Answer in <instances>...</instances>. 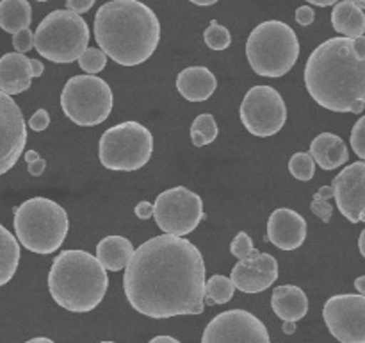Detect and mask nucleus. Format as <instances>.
Returning <instances> with one entry per match:
<instances>
[{
  "label": "nucleus",
  "instance_id": "a878e982",
  "mask_svg": "<svg viewBox=\"0 0 365 343\" xmlns=\"http://www.w3.org/2000/svg\"><path fill=\"white\" fill-rule=\"evenodd\" d=\"M235 286L225 275H212L209 281H205V304H227L234 297Z\"/></svg>",
  "mask_w": 365,
  "mask_h": 343
},
{
  "label": "nucleus",
  "instance_id": "72a5a7b5",
  "mask_svg": "<svg viewBox=\"0 0 365 343\" xmlns=\"http://www.w3.org/2000/svg\"><path fill=\"white\" fill-rule=\"evenodd\" d=\"M310 209H312V213L316 214L317 218H321L324 224H328V222L331 220V214H334V207H331V204L328 202V200L321 199L317 193L314 195L312 204H310Z\"/></svg>",
  "mask_w": 365,
  "mask_h": 343
},
{
  "label": "nucleus",
  "instance_id": "4c0bfd02",
  "mask_svg": "<svg viewBox=\"0 0 365 343\" xmlns=\"http://www.w3.org/2000/svg\"><path fill=\"white\" fill-rule=\"evenodd\" d=\"M95 2L96 0H66V7L68 11H71V13L82 14V13H88Z\"/></svg>",
  "mask_w": 365,
  "mask_h": 343
},
{
  "label": "nucleus",
  "instance_id": "9b49d317",
  "mask_svg": "<svg viewBox=\"0 0 365 343\" xmlns=\"http://www.w3.org/2000/svg\"><path fill=\"white\" fill-rule=\"evenodd\" d=\"M239 116L253 136L269 138L284 129L287 106L280 93L271 86H253L242 99Z\"/></svg>",
  "mask_w": 365,
  "mask_h": 343
},
{
  "label": "nucleus",
  "instance_id": "473e14b6",
  "mask_svg": "<svg viewBox=\"0 0 365 343\" xmlns=\"http://www.w3.org/2000/svg\"><path fill=\"white\" fill-rule=\"evenodd\" d=\"M13 45L18 54H25L34 49V34L31 29H21L16 34H13Z\"/></svg>",
  "mask_w": 365,
  "mask_h": 343
},
{
  "label": "nucleus",
  "instance_id": "e433bc0d",
  "mask_svg": "<svg viewBox=\"0 0 365 343\" xmlns=\"http://www.w3.org/2000/svg\"><path fill=\"white\" fill-rule=\"evenodd\" d=\"M296 21H298L299 25H303V27H309V25L314 24V20H316V13H314V9L310 6H302L296 9Z\"/></svg>",
  "mask_w": 365,
  "mask_h": 343
},
{
  "label": "nucleus",
  "instance_id": "7ed1b4c3",
  "mask_svg": "<svg viewBox=\"0 0 365 343\" xmlns=\"http://www.w3.org/2000/svg\"><path fill=\"white\" fill-rule=\"evenodd\" d=\"M95 39L114 63L138 66L159 46V18L139 0H110L96 11Z\"/></svg>",
  "mask_w": 365,
  "mask_h": 343
},
{
  "label": "nucleus",
  "instance_id": "6e6552de",
  "mask_svg": "<svg viewBox=\"0 0 365 343\" xmlns=\"http://www.w3.org/2000/svg\"><path fill=\"white\" fill-rule=\"evenodd\" d=\"M153 154V136L139 121H123L107 129L100 138V163L113 172H135Z\"/></svg>",
  "mask_w": 365,
  "mask_h": 343
},
{
  "label": "nucleus",
  "instance_id": "58836bf2",
  "mask_svg": "<svg viewBox=\"0 0 365 343\" xmlns=\"http://www.w3.org/2000/svg\"><path fill=\"white\" fill-rule=\"evenodd\" d=\"M135 217L141 218V220H148L150 217H153V204L148 200H143L135 206Z\"/></svg>",
  "mask_w": 365,
  "mask_h": 343
},
{
  "label": "nucleus",
  "instance_id": "49530a36",
  "mask_svg": "<svg viewBox=\"0 0 365 343\" xmlns=\"http://www.w3.org/2000/svg\"><path fill=\"white\" fill-rule=\"evenodd\" d=\"M25 343H56V342H53V339H50V338H43V336H39V338H32V339H29V342H25Z\"/></svg>",
  "mask_w": 365,
  "mask_h": 343
},
{
  "label": "nucleus",
  "instance_id": "aec40b11",
  "mask_svg": "<svg viewBox=\"0 0 365 343\" xmlns=\"http://www.w3.org/2000/svg\"><path fill=\"white\" fill-rule=\"evenodd\" d=\"M271 307L284 322H298L309 313V297L299 286L284 284L273 289Z\"/></svg>",
  "mask_w": 365,
  "mask_h": 343
},
{
  "label": "nucleus",
  "instance_id": "c9c22d12",
  "mask_svg": "<svg viewBox=\"0 0 365 343\" xmlns=\"http://www.w3.org/2000/svg\"><path fill=\"white\" fill-rule=\"evenodd\" d=\"M48 125H50V114L46 109H38L34 114H32L31 120H29V127L36 132L45 131Z\"/></svg>",
  "mask_w": 365,
  "mask_h": 343
},
{
  "label": "nucleus",
  "instance_id": "f257e3e1",
  "mask_svg": "<svg viewBox=\"0 0 365 343\" xmlns=\"http://www.w3.org/2000/svg\"><path fill=\"white\" fill-rule=\"evenodd\" d=\"M125 297L150 318L202 314L205 309V261L195 243L155 236L143 243L125 268Z\"/></svg>",
  "mask_w": 365,
  "mask_h": 343
},
{
  "label": "nucleus",
  "instance_id": "39448f33",
  "mask_svg": "<svg viewBox=\"0 0 365 343\" xmlns=\"http://www.w3.org/2000/svg\"><path fill=\"white\" fill-rule=\"evenodd\" d=\"M18 243L34 254H53L68 236L70 220L63 206L45 197H32L14 209Z\"/></svg>",
  "mask_w": 365,
  "mask_h": 343
},
{
  "label": "nucleus",
  "instance_id": "f03ea898",
  "mask_svg": "<svg viewBox=\"0 0 365 343\" xmlns=\"http://www.w3.org/2000/svg\"><path fill=\"white\" fill-rule=\"evenodd\" d=\"M305 86L321 107L334 113L360 114L365 107V57L353 39L330 38L321 43L305 64Z\"/></svg>",
  "mask_w": 365,
  "mask_h": 343
},
{
  "label": "nucleus",
  "instance_id": "de8ad7c7",
  "mask_svg": "<svg viewBox=\"0 0 365 343\" xmlns=\"http://www.w3.org/2000/svg\"><path fill=\"white\" fill-rule=\"evenodd\" d=\"M189 2L196 4V6H212V4H216L217 0H189Z\"/></svg>",
  "mask_w": 365,
  "mask_h": 343
},
{
  "label": "nucleus",
  "instance_id": "c756f323",
  "mask_svg": "<svg viewBox=\"0 0 365 343\" xmlns=\"http://www.w3.org/2000/svg\"><path fill=\"white\" fill-rule=\"evenodd\" d=\"M107 64V56L100 49L88 46L81 57H78V66L82 71H88V75H95L102 71Z\"/></svg>",
  "mask_w": 365,
  "mask_h": 343
},
{
  "label": "nucleus",
  "instance_id": "4468645a",
  "mask_svg": "<svg viewBox=\"0 0 365 343\" xmlns=\"http://www.w3.org/2000/svg\"><path fill=\"white\" fill-rule=\"evenodd\" d=\"M27 143L25 118L18 104L0 91V175L9 172L21 157Z\"/></svg>",
  "mask_w": 365,
  "mask_h": 343
},
{
  "label": "nucleus",
  "instance_id": "5701e85b",
  "mask_svg": "<svg viewBox=\"0 0 365 343\" xmlns=\"http://www.w3.org/2000/svg\"><path fill=\"white\" fill-rule=\"evenodd\" d=\"M331 25L342 38L355 39L365 32V14L353 0H339L331 11Z\"/></svg>",
  "mask_w": 365,
  "mask_h": 343
},
{
  "label": "nucleus",
  "instance_id": "bb28decb",
  "mask_svg": "<svg viewBox=\"0 0 365 343\" xmlns=\"http://www.w3.org/2000/svg\"><path fill=\"white\" fill-rule=\"evenodd\" d=\"M217 138V124L210 113L196 116L191 125V139L196 146H205Z\"/></svg>",
  "mask_w": 365,
  "mask_h": 343
},
{
  "label": "nucleus",
  "instance_id": "20e7f679",
  "mask_svg": "<svg viewBox=\"0 0 365 343\" xmlns=\"http://www.w3.org/2000/svg\"><path fill=\"white\" fill-rule=\"evenodd\" d=\"M109 277L86 250H63L48 272V289L56 304L71 313H89L103 300Z\"/></svg>",
  "mask_w": 365,
  "mask_h": 343
},
{
  "label": "nucleus",
  "instance_id": "79ce46f5",
  "mask_svg": "<svg viewBox=\"0 0 365 343\" xmlns=\"http://www.w3.org/2000/svg\"><path fill=\"white\" fill-rule=\"evenodd\" d=\"M307 2L314 4V6L317 7H328V6H335L339 0H307Z\"/></svg>",
  "mask_w": 365,
  "mask_h": 343
},
{
  "label": "nucleus",
  "instance_id": "2f4dec72",
  "mask_svg": "<svg viewBox=\"0 0 365 343\" xmlns=\"http://www.w3.org/2000/svg\"><path fill=\"white\" fill-rule=\"evenodd\" d=\"M349 143H351L356 156H359L362 161H365V114L364 116H360L359 120H356V124L353 125Z\"/></svg>",
  "mask_w": 365,
  "mask_h": 343
},
{
  "label": "nucleus",
  "instance_id": "ea45409f",
  "mask_svg": "<svg viewBox=\"0 0 365 343\" xmlns=\"http://www.w3.org/2000/svg\"><path fill=\"white\" fill-rule=\"evenodd\" d=\"M31 66H32V77H39V75L43 74V70H45V66H43V63L39 59H31Z\"/></svg>",
  "mask_w": 365,
  "mask_h": 343
},
{
  "label": "nucleus",
  "instance_id": "7c9ffc66",
  "mask_svg": "<svg viewBox=\"0 0 365 343\" xmlns=\"http://www.w3.org/2000/svg\"><path fill=\"white\" fill-rule=\"evenodd\" d=\"M230 252L234 254L239 259H245V257H250L253 252H255V247H253L252 238H250L248 232H239L230 243Z\"/></svg>",
  "mask_w": 365,
  "mask_h": 343
},
{
  "label": "nucleus",
  "instance_id": "1a4fd4ad",
  "mask_svg": "<svg viewBox=\"0 0 365 343\" xmlns=\"http://www.w3.org/2000/svg\"><path fill=\"white\" fill-rule=\"evenodd\" d=\"M113 89L96 75H75L64 84L61 93L64 114L81 127L103 124L113 111Z\"/></svg>",
  "mask_w": 365,
  "mask_h": 343
},
{
  "label": "nucleus",
  "instance_id": "2eb2a0df",
  "mask_svg": "<svg viewBox=\"0 0 365 343\" xmlns=\"http://www.w3.org/2000/svg\"><path fill=\"white\" fill-rule=\"evenodd\" d=\"M339 211L351 224L365 222V161H356L331 181Z\"/></svg>",
  "mask_w": 365,
  "mask_h": 343
},
{
  "label": "nucleus",
  "instance_id": "a18cd8bd",
  "mask_svg": "<svg viewBox=\"0 0 365 343\" xmlns=\"http://www.w3.org/2000/svg\"><path fill=\"white\" fill-rule=\"evenodd\" d=\"M359 249H360V254L365 257V229L362 232H360V238H359Z\"/></svg>",
  "mask_w": 365,
  "mask_h": 343
},
{
  "label": "nucleus",
  "instance_id": "c03bdc74",
  "mask_svg": "<svg viewBox=\"0 0 365 343\" xmlns=\"http://www.w3.org/2000/svg\"><path fill=\"white\" fill-rule=\"evenodd\" d=\"M284 331H285V334H292V332L296 331L294 322H284Z\"/></svg>",
  "mask_w": 365,
  "mask_h": 343
},
{
  "label": "nucleus",
  "instance_id": "4be33fe9",
  "mask_svg": "<svg viewBox=\"0 0 365 343\" xmlns=\"http://www.w3.org/2000/svg\"><path fill=\"white\" fill-rule=\"evenodd\" d=\"M132 256H134V245L123 236H107L96 245V259L109 272H120L127 268Z\"/></svg>",
  "mask_w": 365,
  "mask_h": 343
},
{
  "label": "nucleus",
  "instance_id": "3c124183",
  "mask_svg": "<svg viewBox=\"0 0 365 343\" xmlns=\"http://www.w3.org/2000/svg\"><path fill=\"white\" fill-rule=\"evenodd\" d=\"M100 343H114V342H100Z\"/></svg>",
  "mask_w": 365,
  "mask_h": 343
},
{
  "label": "nucleus",
  "instance_id": "f3484780",
  "mask_svg": "<svg viewBox=\"0 0 365 343\" xmlns=\"http://www.w3.org/2000/svg\"><path fill=\"white\" fill-rule=\"evenodd\" d=\"M267 239L282 250H296L307 239V220L289 207H278L267 220Z\"/></svg>",
  "mask_w": 365,
  "mask_h": 343
},
{
  "label": "nucleus",
  "instance_id": "6ab92c4d",
  "mask_svg": "<svg viewBox=\"0 0 365 343\" xmlns=\"http://www.w3.org/2000/svg\"><path fill=\"white\" fill-rule=\"evenodd\" d=\"M216 88V75L205 66H189L177 77L178 93L189 102H205L214 95Z\"/></svg>",
  "mask_w": 365,
  "mask_h": 343
},
{
  "label": "nucleus",
  "instance_id": "ddd939ff",
  "mask_svg": "<svg viewBox=\"0 0 365 343\" xmlns=\"http://www.w3.org/2000/svg\"><path fill=\"white\" fill-rule=\"evenodd\" d=\"M202 343H271L264 322L245 309L216 314L205 327Z\"/></svg>",
  "mask_w": 365,
  "mask_h": 343
},
{
  "label": "nucleus",
  "instance_id": "0eeeda50",
  "mask_svg": "<svg viewBox=\"0 0 365 343\" xmlns=\"http://www.w3.org/2000/svg\"><path fill=\"white\" fill-rule=\"evenodd\" d=\"M89 43V27L81 14L57 9L39 21L34 32V49L53 63H73Z\"/></svg>",
  "mask_w": 365,
  "mask_h": 343
},
{
  "label": "nucleus",
  "instance_id": "a211bd4d",
  "mask_svg": "<svg viewBox=\"0 0 365 343\" xmlns=\"http://www.w3.org/2000/svg\"><path fill=\"white\" fill-rule=\"evenodd\" d=\"M32 66L25 54L9 52L0 57V91L6 95H20L31 88Z\"/></svg>",
  "mask_w": 365,
  "mask_h": 343
},
{
  "label": "nucleus",
  "instance_id": "b1692460",
  "mask_svg": "<svg viewBox=\"0 0 365 343\" xmlns=\"http://www.w3.org/2000/svg\"><path fill=\"white\" fill-rule=\"evenodd\" d=\"M32 7L27 0H0V29L16 34L31 27Z\"/></svg>",
  "mask_w": 365,
  "mask_h": 343
},
{
  "label": "nucleus",
  "instance_id": "09e8293b",
  "mask_svg": "<svg viewBox=\"0 0 365 343\" xmlns=\"http://www.w3.org/2000/svg\"><path fill=\"white\" fill-rule=\"evenodd\" d=\"M353 2H355L360 9H365V0H353Z\"/></svg>",
  "mask_w": 365,
  "mask_h": 343
},
{
  "label": "nucleus",
  "instance_id": "423d86ee",
  "mask_svg": "<svg viewBox=\"0 0 365 343\" xmlns=\"http://www.w3.org/2000/svg\"><path fill=\"white\" fill-rule=\"evenodd\" d=\"M246 57L257 75L282 77L299 57L298 36L291 25L280 20L262 21L250 32Z\"/></svg>",
  "mask_w": 365,
  "mask_h": 343
},
{
  "label": "nucleus",
  "instance_id": "8fccbe9b",
  "mask_svg": "<svg viewBox=\"0 0 365 343\" xmlns=\"http://www.w3.org/2000/svg\"><path fill=\"white\" fill-rule=\"evenodd\" d=\"M36 2H48V0H36Z\"/></svg>",
  "mask_w": 365,
  "mask_h": 343
},
{
  "label": "nucleus",
  "instance_id": "9d476101",
  "mask_svg": "<svg viewBox=\"0 0 365 343\" xmlns=\"http://www.w3.org/2000/svg\"><path fill=\"white\" fill-rule=\"evenodd\" d=\"M153 218L164 234L184 238L203 220V200L192 189L175 186L157 197Z\"/></svg>",
  "mask_w": 365,
  "mask_h": 343
},
{
  "label": "nucleus",
  "instance_id": "a19ab883",
  "mask_svg": "<svg viewBox=\"0 0 365 343\" xmlns=\"http://www.w3.org/2000/svg\"><path fill=\"white\" fill-rule=\"evenodd\" d=\"M148 343H180L177 338L173 336H155L153 339H150Z\"/></svg>",
  "mask_w": 365,
  "mask_h": 343
},
{
  "label": "nucleus",
  "instance_id": "f8f14e48",
  "mask_svg": "<svg viewBox=\"0 0 365 343\" xmlns=\"http://www.w3.org/2000/svg\"><path fill=\"white\" fill-rule=\"evenodd\" d=\"M323 318L328 331L341 343H365V295L330 297L324 302Z\"/></svg>",
  "mask_w": 365,
  "mask_h": 343
},
{
  "label": "nucleus",
  "instance_id": "37998d69",
  "mask_svg": "<svg viewBox=\"0 0 365 343\" xmlns=\"http://www.w3.org/2000/svg\"><path fill=\"white\" fill-rule=\"evenodd\" d=\"M355 288L359 289L360 295H365V275H360V277L355 279Z\"/></svg>",
  "mask_w": 365,
  "mask_h": 343
},
{
  "label": "nucleus",
  "instance_id": "cd10ccee",
  "mask_svg": "<svg viewBox=\"0 0 365 343\" xmlns=\"http://www.w3.org/2000/svg\"><path fill=\"white\" fill-rule=\"evenodd\" d=\"M289 172L298 181L307 182L316 174V163H314L312 156L309 152H296L289 161Z\"/></svg>",
  "mask_w": 365,
  "mask_h": 343
},
{
  "label": "nucleus",
  "instance_id": "c85d7f7f",
  "mask_svg": "<svg viewBox=\"0 0 365 343\" xmlns=\"http://www.w3.org/2000/svg\"><path fill=\"white\" fill-rule=\"evenodd\" d=\"M203 39H205L207 46L212 50H227L232 43L230 31L216 20L210 21L209 27L205 29V32H203Z\"/></svg>",
  "mask_w": 365,
  "mask_h": 343
},
{
  "label": "nucleus",
  "instance_id": "393cba45",
  "mask_svg": "<svg viewBox=\"0 0 365 343\" xmlns=\"http://www.w3.org/2000/svg\"><path fill=\"white\" fill-rule=\"evenodd\" d=\"M20 264V243L0 224V286L14 277Z\"/></svg>",
  "mask_w": 365,
  "mask_h": 343
},
{
  "label": "nucleus",
  "instance_id": "dca6fc26",
  "mask_svg": "<svg viewBox=\"0 0 365 343\" xmlns=\"http://www.w3.org/2000/svg\"><path fill=\"white\" fill-rule=\"evenodd\" d=\"M278 279V261L271 254L253 252L250 257L239 259L232 268L230 281L239 292L260 293L274 284Z\"/></svg>",
  "mask_w": 365,
  "mask_h": 343
},
{
  "label": "nucleus",
  "instance_id": "412c9836",
  "mask_svg": "<svg viewBox=\"0 0 365 343\" xmlns=\"http://www.w3.org/2000/svg\"><path fill=\"white\" fill-rule=\"evenodd\" d=\"M310 156L323 170H335L348 163L349 150L344 139L334 132H321L310 143Z\"/></svg>",
  "mask_w": 365,
  "mask_h": 343
},
{
  "label": "nucleus",
  "instance_id": "f704fd0d",
  "mask_svg": "<svg viewBox=\"0 0 365 343\" xmlns=\"http://www.w3.org/2000/svg\"><path fill=\"white\" fill-rule=\"evenodd\" d=\"M25 161L29 164V174L34 175V177H38V175H41L45 172L46 161L36 150H27L25 152Z\"/></svg>",
  "mask_w": 365,
  "mask_h": 343
}]
</instances>
